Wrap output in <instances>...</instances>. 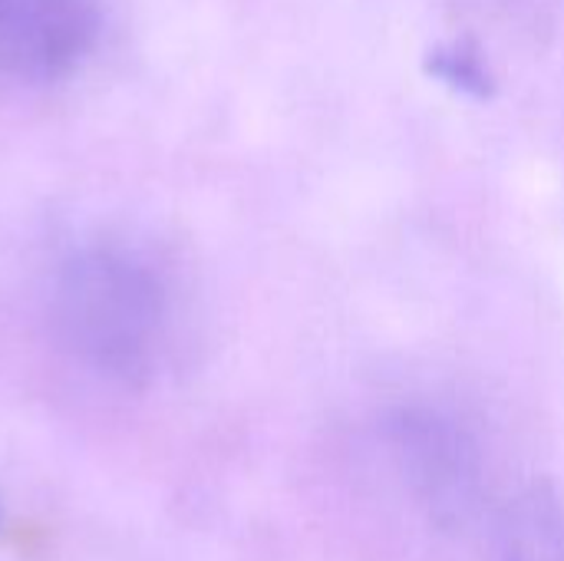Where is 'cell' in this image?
Segmentation results:
<instances>
[{"instance_id": "1", "label": "cell", "mask_w": 564, "mask_h": 561, "mask_svg": "<svg viewBox=\"0 0 564 561\" xmlns=\"http://www.w3.org/2000/svg\"><path fill=\"white\" fill-rule=\"evenodd\" d=\"M46 308L73 357L99 374L139 380L169 354L178 284L172 268L142 241L99 235L56 261Z\"/></svg>"}, {"instance_id": "2", "label": "cell", "mask_w": 564, "mask_h": 561, "mask_svg": "<svg viewBox=\"0 0 564 561\" xmlns=\"http://www.w3.org/2000/svg\"><path fill=\"white\" fill-rule=\"evenodd\" d=\"M99 30V0H0V73L17 83H56L79 69Z\"/></svg>"}, {"instance_id": "3", "label": "cell", "mask_w": 564, "mask_h": 561, "mask_svg": "<svg viewBox=\"0 0 564 561\" xmlns=\"http://www.w3.org/2000/svg\"><path fill=\"white\" fill-rule=\"evenodd\" d=\"M0 522H3V509H0Z\"/></svg>"}]
</instances>
